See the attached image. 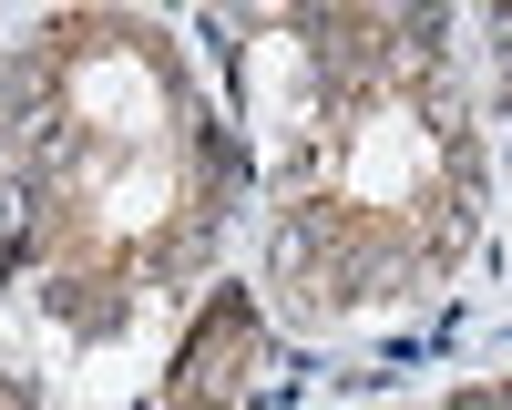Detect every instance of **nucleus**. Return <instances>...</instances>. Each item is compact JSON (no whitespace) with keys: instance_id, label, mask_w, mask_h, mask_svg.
I'll list each match as a JSON object with an SVG mask.
<instances>
[{"instance_id":"nucleus-2","label":"nucleus","mask_w":512,"mask_h":410,"mask_svg":"<svg viewBox=\"0 0 512 410\" xmlns=\"http://www.w3.org/2000/svg\"><path fill=\"white\" fill-rule=\"evenodd\" d=\"M502 31H512V21H502Z\"/></svg>"},{"instance_id":"nucleus-1","label":"nucleus","mask_w":512,"mask_h":410,"mask_svg":"<svg viewBox=\"0 0 512 410\" xmlns=\"http://www.w3.org/2000/svg\"><path fill=\"white\" fill-rule=\"evenodd\" d=\"M31 236H41V205H31V175H0V267L31 257Z\"/></svg>"}]
</instances>
